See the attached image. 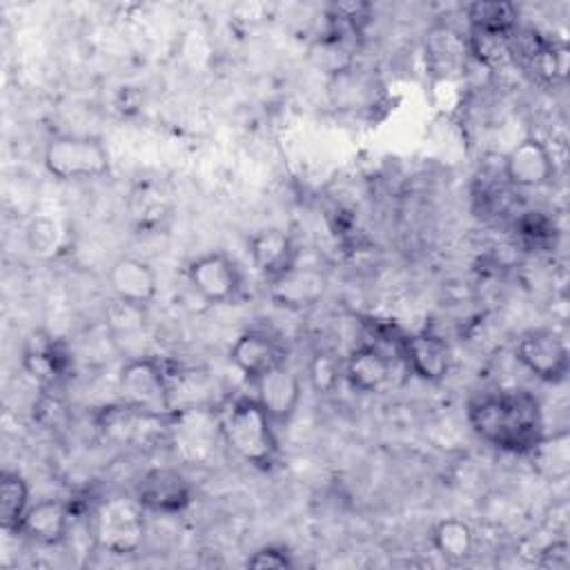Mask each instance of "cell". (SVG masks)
Returning <instances> with one entry per match:
<instances>
[{
	"mask_svg": "<svg viewBox=\"0 0 570 570\" xmlns=\"http://www.w3.org/2000/svg\"><path fill=\"white\" fill-rule=\"evenodd\" d=\"M29 508V485L18 472L0 474V525L4 532H18Z\"/></svg>",
	"mask_w": 570,
	"mask_h": 570,
	"instance_id": "24",
	"label": "cell"
},
{
	"mask_svg": "<svg viewBox=\"0 0 570 570\" xmlns=\"http://www.w3.org/2000/svg\"><path fill=\"white\" fill-rule=\"evenodd\" d=\"M187 281L203 301L220 305L236 298L243 276L232 256L225 252H207L187 265Z\"/></svg>",
	"mask_w": 570,
	"mask_h": 570,
	"instance_id": "7",
	"label": "cell"
},
{
	"mask_svg": "<svg viewBox=\"0 0 570 570\" xmlns=\"http://www.w3.org/2000/svg\"><path fill=\"white\" fill-rule=\"evenodd\" d=\"M42 163L58 180L100 178L109 171L111 158L105 142L96 136L65 134L47 142Z\"/></svg>",
	"mask_w": 570,
	"mask_h": 570,
	"instance_id": "4",
	"label": "cell"
},
{
	"mask_svg": "<svg viewBox=\"0 0 570 570\" xmlns=\"http://www.w3.org/2000/svg\"><path fill=\"white\" fill-rule=\"evenodd\" d=\"M27 238H29V247L33 254L51 256L62 247L65 232L58 220H53L49 216H40V218L31 220V225L27 229Z\"/></svg>",
	"mask_w": 570,
	"mask_h": 570,
	"instance_id": "30",
	"label": "cell"
},
{
	"mask_svg": "<svg viewBox=\"0 0 570 570\" xmlns=\"http://www.w3.org/2000/svg\"><path fill=\"white\" fill-rule=\"evenodd\" d=\"M122 405L142 414H165L171 407V385L160 361L151 356L129 358L118 374Z\"/></svg>",
	"mask_w": 570,
	"mask_h": 570,
	"instance_id": "5",
	"label": "cell"
},
{
	"mask_svg": "<svg viewBox=\"0 0 570 570\" xmlns=\"http://www.w3.org/2000/svg\"><path fill=\"white\" fill-rule=\"evenodd\" d=\"M69 508L60 499H42L27 508L18 532L40 546H58L69 532Z\"/></svg>",
	"mask_w": 570,
	"mask_h": 570,
	"instance_id": "17",
	"label": "cell"
},
{
	"mask_svg": "<svg viewBox=\"0 0 570 570\" xmlns=\"http://www.w3.org/2000/svg\"><path fill=\"white\" fill-rule=\"evenodd\" d=\"M399 347L407 367L423 381L434 383L450 372V347L430 332L407 334L401 338Z\"/></svg>",
	"mask_w": 570,
	"mask_h": 570,
	"instance_id": "16",
	"label": "cell"
},
{
	"mask_svg": "<svg viewBox=\"0 0 570 570\" xmlns=\"http://www.w3.org/2000/svg\"><path fill=\"white\" fill-rule=\"evenodd\" d=\"M134 497L149 512L178 514L191 503V485L178 468L160 465L142 472Z\"/></svg>",
	"mask_w": 570,
	"mask_h": 570,
	"instance_id": "8",
	"label": "cell"
},
{
	"mask_svg": "<svg viewBox=\"0 0 570 570\" xmlns=\"http://www.w3.org/2000/svg\"><path fill=\"white\" fill-rule=\"evenodd\" d=\"M541 568L548 570H568L570 568V550L566 541H552L550 546L543 548L541 559H539Z\"/></svg>",
	"mask_w": 570,
	"mask_h": 570,
	"instance_id": "34",
	"label": "cell"
},
{
	"mask_svg": "<svg viewBox=\"0 0 570 570\" xmlns=\"http://www.w3.org/2000/svg\"><path fill=\"white\" fill-rule=\"evenodd\" d=\"M330 96L336 109H367L376 100V82L361 69L341 67L332 76Z\"/></svg>",
	"mask_w": 570,
	"mask_h": 570,
	"instance_id": "19",
	"label": "cell"
},
{
	"mask_svg": "<svg viewBox=\"0 0 570 570\" xmlns=\"http://www.w3.org/2000/svg\"><path fill=\"white\" fill-rule=\"evenodd\" d=\"M517 361L543 383H563L570 356L563 338L552 330H530L517 343Z\"/></svg>",
	"mask_w": 570,
	"mask_h": 570,
	"instance_id": "6",
	"label": "cell"
},
{
	"mask_svg": "<svg viewBox=\"0 0 570 570\" xmlns=\"http://www.w3.org/2000/svg\"><path fill=\"white\" fill-rule=\"evenodd\" d=\"M105 318H107V327L111 330L114 336H134V334L142 332L147 325L145 305L129 303V301H122L116 296H111V301L107 303Z\"/></svg>",
	"mask_w": 570,
	"mask_h": 570,
	"instance_id": "27",
	"label": "cell"
},
{
	"mask_svg": "<svg viewBox=\"0 0 570 570\" xmlns=\"http://www.w3.org/2000/svg\"><path fill=\"white\" fill-rule=\"evenodd\" d=\"M343 374L352 390L376 392L390 379V358L372 345H361L350 352L343 365Z\"/></svg>",
	"mask_w": 570,
	"mask_h": 570,
	"instance_id": "18",
	"label": "cell"
},
{
	"mask_svg": "<svg viewBox=\"0 0 570 570\" xmlns=\"http://www.w3.org/2000/svg\"><path fill=\"white\" fill-rule=\"evenodd\" d=\"M107 283L116 298L138 305H147L158 289L154 267L136 256L116 258L107 272Z\"/></svg>",
	"mask_w": 570,
	"mask_h": 570,
	"instance_id": "15",
	"label": "cell"
},
{
	"mask_svg": "<svg viewBox=\"0 0 570 570\" xmlns=\"http://www.w3.org/2000/svg\"><path fill=\"white\" fill-rule=\"evenodd\" d=\"M470 56L483 62L488 69H501L512 62L510 49V33H485V31H470L468 36Z\"/></svg>",
	"mask_w": 570,
	"mask_h": 570,
	"instance_id": "26",
	"label": "cell"
},
{
	"mask_svg": "<svg viewBox=\"0 0 570 570\" xmlns=\"http://www.w3.org/2000/svg\"><path fill=\"white\" fill-rule=\"evenodd\" d=\"M145 512L136 497H109L100 501L91 519L96 543L111 554H134L145 541Z\"/></svg>",
	"mask_w": 570,
	"mask_h": 570,
	"instance_id": "3",
	"label": "cell"
},
{
	"mask_svg": "<svg viewBox=\"0 0 570 570\" xmlns=\"http://www.w3.org/2000/svg\"><path fill=\"white\" fill-rule=\"evenodd\" d=\"M514 232L521 236V240L534 249H546L557 238L554 220L543 212H523L514 220Z\"/></svg>",
	"mask_w": 570,
	"mask_h": 570,
	"instance_id": "29",
	"label": "cell"
},
{
	"mask_svg": "<svg viewBox=\"0 0 570 570\" xmlns=\"http://www.w3.org/2000/svg\"><path fill=\"white\" fill-rule=\"evenodd\" d=\"M247 249L252 265L265 281L281 276L283 272L294 267L298 258L292 236L278 227H267L252 234L247 240Z\"/></svg>",
	"mask_w": 570,
	"mask_h": 570,
	"instance_id": "13",
	"label": "cell"
},
{
	"mask_svg": "<svg viewBox=\"0 0 570 570\" xmlns=\"http://www.w3.org/2000/svg\"><path fill=\"white\" fill-rule=\"evenodd\" d=\"M256 394L254 399L269 414L274 423H287L301 403V379L285 363L261 374L252 381Z\"/></svg>",
	"mask_w": 570,
	"mask_h": 570,
	"instance_id": "11",
	"label": "cell"
},
{
	"mask_svg": "<svg viewBox=\"0 0 570 570\" xmlns=\"http://www.w3.org/2000/svg\"><path fill=\"white\" fill-rule=\"evenodd\" d=\"M532 461V468L552 481H561L570 472V434L566 430H559L554 434H543L528 454Z\"/></svg>",
	"mask_w": 570,
	"mask_h": 570,
	"instance_id": "20",
	"label": "cell"
},
{
	"mask_svg": "<svg viewBox=\"0 0 570 570\" xmlns=\"http://www.w3.org/2000/svg\"><path fill=\"white\" fill-rule=\"evenodd\" d=\"M503 174L510 185L521 189L543 187L554 176V160L546 142L534 136L519 140L503 158Z\"/></svg>",
	"mask_w": 570,
	"mask_h": 570,
	"instance_id": "10",
	"label": "cell"
},
{
	"mask_svg": "<svg viewBox=\"0 0 570 570\" xmlns=\"http://www.w3.org/2000/svg\"><path fill=\"white\" fill-rule=\"evenodd\" d=\"M229 358L247 381L258 379L261 374L285 363V350L267 332L249 330L236 338L229 350Z\"/></svg>",
	"mask_w": 570,
	"mask_h": 570,
	"instance_id": "14",
	"label": "cell"
},
{
	"mask_svg": "<svg viewBox=\"0 0 570 570\" xmlns=\"http://www.w3.org/2000/svg\"><path fill=\"white\" fill-rule=\"evenodd\" d=\"M67 352L51 336H33L29 338L22 356L24 370L38 381H56L67 370Z\"/></svg>",
	"mask_w": 570,
	"mask_h": 570,
	"instance_id": "21",
	"label": "cell"
},
{
	"mask_svg": "<svg viewBox=\"0 0 570 570\" xmlns=\"http://www.w3.org/2000/svg\"><path fill=\"white\" fill-rule=\"evenodd\" d=\"M423 56L436 82H454L461 78L470 58L468 36L450 24H436L425 33Z\"/></svg>",
	"mask_w": 570,
	"mask_h": 570,
	"instance_id": "9",
	"label": "cell"
},
{
	"mask_svg": "<svg viewBox=\"0 0 570 570\" xmlns=\"http://www.w3.org/2000/svg\"><path fill=\"white\" fill-rule=\"evenodd\" d=\"M470 31L512 33L519 27V9L505 0H476L465 7Z\"/></svg>",
	"mask_w": 570,
	"mask_h": 570,
	"instance_id": "22",
	"label": "cell"
},
{
	"mask_svg": "<svg viewBox=\"0 0 570 570\" xmlns=\"http://www.w3.org/2000/svg\"><path fill=\"white\" fill-rule=\"evenodd\" d=\"M269 298L285 309H309L314 307L327 289V278L316 267H301L298 263L283 272L281 276L267 281Z\"/></svg>",
	"mask_w": 570,
	"mask_h": 570,
	"instance_id": "12",
	"label": "cell"
},
{
	"mask_svg": "<svg viewBox=\"0 0 570 570\" xmlns=\"http://www.w3.org/2000/svg\"><path fill=\"white\" fill-rule=\"evenodd\" d=\"M341 379H345L343 365L334 354L316 352L312 356V361H309V381H312L316 392H323V394L334 392L338 387Z\"/></svg>",
	"mask_w": 570,
	"mask_h": 570,
	"instance_id": "31",
	"label": "cell"
},
{
	"mask_svg": "<svg viewBox=\"0 0 570 570\" xmlns=\"http://www.w3.org/2000/svg\"><path fill=\"white\" fill-rule=\"evenodd\" d=\"M539 82L554 85L566 78L568 71V47L563 42L546 40L543 47L523 65Z\"/></svg>",
	"mask_w": 570,
	"mask_h": 570,
	"instance_id": "25",
	"label": "cell"
},
{
	"mask_svg": "<svg viewBox=\"0 0 570 570\" xmlns=\"http://www.w3.org/2000/svg\"><path fill=\"white\" fill-rule=\"evenodd\" d=\"M218 432L236 456L256 468H269L278 454L274 421L254 396H236L218 416Z\"/></svg>",
	"mask_w": 570,
	"mask_h": 570,
	"instance_id": "2",
	"label": "cell"
},
{
	"mask_svg": "<svg viewBox=\"0 0 570 570\" xmlns=\"http://www.w3.org/2000/svg\"><path fill=\"white\" fill-rule=\"evenodd\" d=\"M432 546L434 550L450 563H463L474 552V532L472 528L461 519H441L432 528Z\"/></svg>",
	"mask_w": 570,
	"mask_h": 570,
	"instance_id": "23",
	"label": "cell"
},
{
	"mask_svg": "<svg viewBox=\"0 0 570 570\" xmlns=\"http://www.w3.org/2000/svg\"><path fill=\"white\" fill-rule=\"evenodd\" d=\"M129 212L140 227H156L167 214V203H165V196L154 185L145 183L131 191Z\"/></svg>",
	"mask_w": 570,
	"mask_h": 570,
	"instance_id": "28",
	"label": "cell"
},
{
	"mask_svg": "<svg viewBox=\"0 0 570 570\" xmlns=\"http://www.w3.org/2000/svg\"><path fill=\"white\" fill-rule=\"evenodd\" d=\"M470 425L490 445L512 454L528 450L546 434L539 401L525 390H499L470 403Z\"/></svg>",
	"mask_w": 570,
	"mask_h": 570,
	"instance_id": "1",
	"label": "cell"
},
{
	"mask_svg": "<svg viewBox=\"0 0 570 570\" xmlns=\"http://www.w3.org/2000/svg\"><path fill=\"white\" fill-rule=\"evenodd\" d=\"M247 566L249 568H256V570H283V568H292L294 561H292V554L285 546H265V548H258L249 559H247Z\"/></svg>",
	"mask_w": 570,
	"mask_h": 570,
	"instance_id": "32",
	"label": "cell"
},
{
	"mask_svg": "<svg viewBox=\"0 0 570 570\" xmlns=\"http://www.w3.org/2000/svg\"><path fill=\"white\" fill-rule=\"evenodd\" d=\"M372 13V7L365 2H338L332 4V20L345 24L352 31H358Z\"/></svg>",
	"mask_w": 570,
	"mask_h": 570,
	"instance_id": "33",
	"label": "cell"
}]
</instances>
